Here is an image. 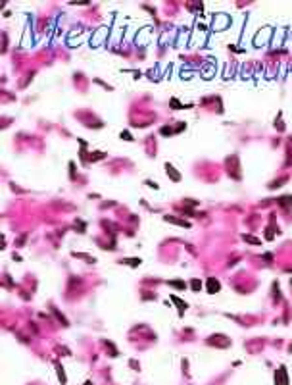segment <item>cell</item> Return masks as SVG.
<instances>
[{"label":"cell","mask_w":292,"mask_h":385,"mask_svg":"<svg viewBox=\"0 0 292 385\" xmlns=\"http://www.w3.org/2000/svg\"><path fill=\"white\" fill-rule=\"evenodd\" d=\"M206 289H208L210 295H215V293H219V289H221V283H219L215 277H208V281H206Z\"/></svg>","instance_id":"1"},{"label":"cell","mask_w":292,"mask_h":385,"mask_svg":"<svg viewBox=\"0 0 292 385\" xmlns=\"http://www.w3.org/2000/svg\"><path fill=\"white\" fill-rule=\"evenodd\" d=\"M275 383H277V385H288L286 368H279V370H277V373H275Z\"/></svg>","instance_id":"2"},{"label":"cell","mask_w":292,"mask_h":385,"mask_svg":"<svg viewBox=\"0 0 292 385\" xmlns=\"http://www.w3.org/2000/svg\"><path fill=\"white\" fill-rule=\"evenodd\" d=\"M165 169H167V175H169L171 181H181V173H179L171 164H165Z\"/></svg>","instance_id":"3"},{"label":"cell","mask_w":292,"mask_h":385,"mask_svg":"<svg viewBox=\"0 0 292 385\" xmlns=\"http://www.w3.org/2000/svg\"><path fill=\"white\" fill-rule=\"evenodd\" d=\"M165 222H169V223H177V225H181V227H190V223L181 220V218H175V216H163Z\"/></svg>","instance_id":"4"},{"label":"cell","mask_w":292,"mask_h":385,"mask_svg":"<svg viewBox=\"0 0 292 385\" xmlns=\"http://www.w3.org/2000/svg\"><path fill=\"white\" fill-rule=\"evenodd\" d=\"M140 262H142L140 258H123V260H121V264L131 266V268H139V266H140Z\"/></svg>","instance_id":"5"},{"label":"cell","mask_w":292,"mask_h":385,"mask_svg":"<svg viewBox=\"0 0 292 385\" xmlns=\"http://www.w3.org/2000/svg\"><path fill=\"white\" fill-rule=\"evenodd\" d=\"M73 256H75V258H83V260H87L88 264H94V262H96V258H94V256H91V254H83V252H73Z\"/></svg>","instance_id":"6"},{"label":"cell","mask_w":292,"mask_h":385,"mask_svg":"<svg viewBox=\"0 0 292 385\" xmlns=\"http://www.w3.org/2000/svg\"><path fill=\"white\" fill-rule=\"evenodd\" d=\"M171 300H173V302L177 304L179 308H181V314H183V312H185V308H186V302H185V300H181V299H179L177 295H171Z\"/></svg>","instance_id":"7"},{"label":"cell","mask_w":292,"mask_h":385,"mask_svg":"<svg viewBox=\"0 0 292 385\" xmlns=\"http://www.w3.org/2000/svg\"><path fill=\"white\" fill-rule=\"evenodd\" d=\"M242 239H244L246 243H250V245H260V243H261L260 239H257V237H252V235H246V233L242 235Z\"/></svg>","instance_id":"8"},{"label":"cell","mask_w":292,"mask_h":385,"mask_svg":"<svg viewBox=\"0 0 292 385\" xmlns=\"http://www.w3.org/2000/svg\"><path fill=\"white\" fill-rule=\"evenodd\" d=\"M52 314H54V316H56V318H58V320H60V324H62V325H69V322H67V320L64 318V316H62V314L58 312V308H52Z\"/></svg>","instance_id":"9"},{"label":"cell","mask_w":292,"mask_h":385,"mask_svg":"<svg viewBox=\"0 0 292 385\" xmlns=\"http://www.w3.org/2000/svg\"><path fill=\"white\" fill-rule=\"evenodd\" d=\"M279 204H280V206H290V204H292V195L280 197V198H279Z\"/></svg>","instance_id":"10"},{"label":"cell","mask_w":292,"mask_h":385,"mask_svg":"<svg viewBox=\"0 0 292 385\" xmlns=\"http://www.w3.org/2000/svg\"><path fill=\"white\" fill-rule=\"evenodd\" d=\"M104 345H106V347H108V350H110V356H117V354H119V350H117L114 345H111L110 341H104Z\"/></svg>","instance_id":"11"},{"label":"cell","mask_w":292,"mask_h":385,"mask_svg":"<svg viewBox=\"0 0 292 385\" xmlns=\"http://www.w3.org/2000/svg\"><path fill=\"white\" fill-rule=\"evenodd\" d=\"M104 156H106L104 152H100V150H96V152H92V156H88V160H91V162H96V160H102Z\"/></svg>","instance_id":"12"},{"label":"cell","mask_w":292,"mask_h":385,"mask_svg":"<svg viewBox=\"0 0 292 385\" xmlns=\"http://www.w3.org/2000/svg\"><path fill=\"white\" fill-rule=\"evenodd\" d=\"M56 368H58V376H60V381H62V385H65V376H64V368H62V364H60V362H56Z\"/></svg>","instance_id":"13"},{"label":"cell","mask_w":292,"mask_h":385,"mask_svg":"<svg viewBox=\"0 0 292 385\" xmlns=\"http://www.w3.org/2000/svg\"><path fill=\"white\" fill-rule=\"evenodd\" d=\"M169 104H171V108H175V110H181V108H188V106H183V104L179 102L177 98H171V102H169Z\"/></svg>","instance_id":"14"},{"label":"cell","mask_w":292,"mask_h":385,"mask_svg":"<svg viewBox=\"0 0 292 385\" xmlns=\"http://www.w3.org/2000/svg\"><path fill=\"white\" fill-rule=\"evenodd\" d=\"M169 285L179 287V289H185V281H181V279H171V281H169Z\"/></svg>","instance_id":"15"},{"label":"cell","mask_w":292,"mask_h":385,"mask_svg":"<svg viewBox=\"0 0 292 385\" xmlns=\"http://www.w3.org/2000/svg\"><path fill=\"white\" fill-rule=\"evenodd\" d=\"M190 287H192L194 291H200L202 289V281L200 279H192V281H190Z\"/></svg>","instance_id":"16"},{"label":"cell","mask_w":292,"mask_h":385,"mask_svg":"<svg viewBox=\"0 0 292 385\" xmlns=\"http://www.w3.org/2000/svg\"><path fill=\"white\" fill-rule=\"evenodd\" d=\"M285 181H286V177H280V179L273 181V183L269 185V189H277V187H280V183H285Z\"/></svg>","instance_id":"17"},{"label":"cell","mask_w":292,"mask_h":385,"mask_svg":"<svg viewBox=\"0 0 292 385\" xmlns=\"http://www.w3.org/2000/svg\"><path fill=\"white\" fill-rule=\"evenodd\" d=\"M75 225H77V229H79V233H83V231L87 229V223H85V222H81V220H77V222H75Z\"/></svg>","instance_id":"18"},{"label":"cell","mask_w":292,"mask_h":385,"mask_svg":"<svg viewBox=\"0 0 292 385\" xmlns=\"http://www.w3.org/2000/svg\"><path fill=\"white\" fill-rule=\"evenodd\" d=\"M121 139L123 141H133V135L129 131H121Z\"/></svg>","instance_id":"19"},{"label":"cell","mask_w":292,"mask_h":385,"mask_svg":"<svg viewBox=\"0 0 292 385\" xmlns=\"http://www.w3.org/2000/svg\"><path fill=\"white\" fill-rule=\"evenodd\" d=\"M160 133H162V135H171V133H173V129H171V127H162V129H160Z\"/></svg>","instance_id":"20"},{"label":"cell","mask_w":292,"mask_h":385,"mask_svg":"<svg viewBox=\"0 0 292 385\" xmlns=\"http://www.w3.org/2000/svg\"><path fill=\"white\" fill-rule=\"evenodd\" d=\"M69 173H71V177H75V164L73 162H69Z\"/></svg>","instance_id":"21"},{"label":"cell","mask_w":292,"mask_h":385,"mask_svg":"<svg viewBox=\"0 0 292 385\" xmlns=\"http://www.w3.org/2000/svg\"><path fill=\"white\" fill-rule=\"evenodd\" d=\"M146 185H150L152 189H158V185H156V183H154V181H150V179H148V181H146Z\"/></svg>","instance_id":"22"},{"label":"cell","mask_w":292,"mask_h":385,"mask_svg":"<svg viewBox=\"0 0 292 385\" xmlns=\"http://www.w3.org/2000/svg\"><path fill=\"white\" fill-rule=\"evenodd\" d=\"M25 239H27V237H25V235H21L19 239H17V245H21V243H25Z\"/></svg>","instance_id":"23"},{"label":"cell","mask_w":292,"mask_h":385,"mask_svg":"<svg viewBox=\"0 0 292 385\" xmlns=\"http://www.w3.org/2000/svg\"><path fill=\"white\" fill-rule=\"evenodd\" d=\"M288 350H290V353H292V347H290V348H288Z\"/></svg>","instance_id":"24"},{"label":"cell","mask_w":292,"mask_h":385,"mask_svg":"<svg viewBox=\"0 0 292 385\" xmlns=\"http://www.w3.org/2000/svg\"><path fill=\"white\" fill-rule=\"evenodd\" d=\"M85 385H91V383H88V381H87V383H85Z\"/></svg>","instance_id":"25"}]
</instances>
